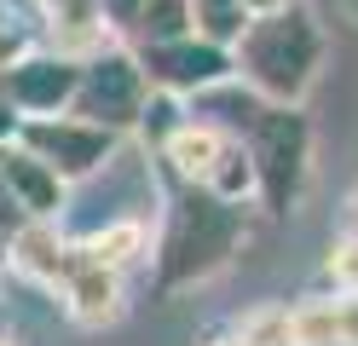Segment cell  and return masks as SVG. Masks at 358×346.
I'll return each mask as SVG.
<instances>
[{"label":"cell","mask_w":358,"mask_h":346,"mask_svg":"<svg viewBox=\"0 0 358 346\" xmlns=\"http://www.w3.org/2000/svg\"><path fill=\"white\" fill-rule=\"evenodd\" d=\"M191 23H196V35H203V41L237 46V35L249 29V12H243L237 0H191Z\"/></svg>","instance_id":"16"},{"label":"cell","mask_w":358,"mask_h":346,"mask_svg":"<svg viewBox=\"0 0 358 346\" xmlns=\"http://www.w3.org/2000/svg\"><path fill=\"white\" fill-rule=\"evenodd\" d=\"M17 150H29L41 168H52L64 185H76L87 173H99L110 156H116L122 138L104 133V127H87L76 115H29V122H17Z\"/></svg>","instance_id":"6"},{"label":"cell","mask_w":358,"mask_h":346,"mask_svg":"<svg viewBox=\"0 0 358 346\" xmlns=\"http://www.w3.org/2000/svg\"><path fill=\"white\" fill-rule=\"evenodd\" d=\"M347 231L358 237V191H352V202H347Z\"/></svg>","instance_id":"25"},{"label":"cell","mask_w":358,"mask_h":346,"mask_svg":"<svg viewBox=\"0 0 358 346\" xmlns=\"http://www.w3.org/2000/svg\"><path fill=\"white\" fill-rule=\"evenodd\" d=\"M237 340L249 346H283V306H260L237 323Z\"/></svg>","instance_id":"18"},{"label":"cell","mask_w":358,"mask_h":346,"mask_svg":"<svg viewBox=\"0 0 358 346\" xmlns=\"http://www.w3.org/2000/svg\"><path fill=\"white\" fill-rule=\"evenodd\" d=\"M249 17H272V12H283V6H295V0H237Z\"/></svg>","instance_id":"23"},{"label":"cell","mask_w":358,"mask_h":346,"mask_svg":"<svg viewBox=\"0 0 358 346\" xmlns=\"http://www.w3.org/2000/svg\"><path fill=\"white\" fill-rule=\"evenodd\" d=\"M81 248L93 254L104 271H116V277H122L133 260H139V254H150V237H145V225H139V219H116V225L93 231V237H87Z\"/></svg>","instance_id":"15"},{"label":"cell","mask_w":358,"mask_h":346,"mask_svg":"<svg viewBox=\"0 0 358 346\" xmlns=\"http://www.w3.org/2000/svg\"><path fill=\"white\" fill-rule=\"evenodd\" d=\"M64 300V312H70L81 329H104V323H116L127 312V300H122V277L116 271H104L93 254H87L81 243H70V254H64V277H58V289Z\"/></svg>","instance_id":"8"},{"label":"cell","mask_w":358,"mask_h":346,"mask_svg":"<svg viewBox=\"0 0 358 346\" xmlns=\"http://www.w3.org/2000/svg\"><path fill=\"white\" fill-rule=\"evenodd\" d=\"M352 12H358V0H352Z\"/></svg>","instance_id":"28"},{"label":"cell","mask_w":358,"mask_h":346,"mask_svg":"<svg viewBox=\"0 0 358 346\" xmlns=\"http://www.w3.org/2000/svg\"><path fill=\"white\" fill-rule=\"evenodd\" d=\"M64 254H70V237H64L58 225H47V219H24L6 237V266L24 271L29 283H41V289H58Z\"/></svg>","instance_id":"11"},{"label":"cell","mask_w":358,"mask_h":346,"mask_svg":"<svg viewBox=\"0 0 358 346\" xmlns=\"http://www.w3.org/2000/svg\"><path fill=\"white\" fill-rule=\"evenodd\" d=\"M133 64L150 92H168V99H196V92H220L231 87V46H214L203 35L185 41H162V46H127Z\"/></svg>","instance_id":"5"},{"label":"cell","mask_w":358,"mask_h":346,"mask_svg":"<svg viewBox=\"0 0 358 346\" xmlns=\"http://www.w3.org/2000/svg\"><path fill=\"white\" fill-rule=\"evenodd\" d=\"M0 173H6V191H12V202H17V214H24V219L58 225V214L70 208V185H64L52 168H41L29 150L6 145V150H0Z\"/></svg>","instance_id":"10"},{"label":"cell","mask_w":358,"mask_h":346,"mask_svg":"<svg viewBox=\"0 0 358 346\" xmlns=\"http://www.w3.org/2000/svg\"><path fill=\"white\" fill-rule=\"evenodd\" d=\"M329 277H335V289H352L358 294V237H352V231H341V243L329 248Z\"/></svg>","instance_id":"19"},{"label":"cell","mask_w":358,"mask_h":346,"mask_svg":"<svg viewBox=\"0 0 358 346\" xmlns=\"http://www.w3.org/2000/svg\"><path fill=\"white\" fill-rule=\"evenodd\" d=\"M150 99V87L139 75V64H133L127 46H99V52L81 58V75H76V99L64 115H76V122L87 127H104V133H133L139 127V110Z\"/></svg>","instance_id":"4"},{"label":"cell","mask_w":358,"mask_h":346,"mask_svg":"<svg viewBox=\"0 0 358 346\" xmlns=\"http://www.w3.org/2000/svg\"><path fill=\"white\" fill-rule=\"evenodd\" d=\"M93 6H99V17H104V29L110 35H127V23H133V12H139V0H93Z\"/></svg>","instance_id":"21"},{"label":"cell","mask_w":358,"mask_h":346,"mask_svg":"<svg viewBox=\"0 0 358 346\" xmlns=\"http://www.w3.org/2000/svg\"><path fill=\"white\" fill-rule=\"evenodd\" d=\"M237 127H226L243 150H249V168H255V202L260 214H295L301 196H306V179H312V122L289 104H249V115H231Z\"/></svg>","instance_id":"3"},{"label":"cell","mask_w":358,"mask_h":346,"mask_svg":"<svg viewBox=\"0 0 358 346\" xmlns=\"http://www.w3.org/2000/svg\"><path fill=\"white\" fill-rule=\"evenodd\" d=\"M24 52H35L29 29H24V23H6V17H0V69H12Z\"/></svg>","instance_id":"20"},{"label":"cell","mask_w":358,"mask_h":346,"mask_svg":"<svg viewBox=\"0 0 358 346\" xmlns=\"http://www.w3.org/2000/svg\"><path fill=\"white\" fill-rule=\"evenodd\" d=\"M203 191L220 196V202H237V208H249V202H255V168H249V150H243L231 133H226V145H220V156H214V168H208V179H203Z\"/></svg>","instance_id":"14"},{"label":"cell","mask_w":358,"mask_h":346,"mask_svg":"<svg viewBox=\"0 0 358 346\" xmlns=\"http://www.w3.org/2000/svg\"><path fill=\"white\" fill-rule=\"evenodd\" d=\"M179 122H185L179 99H168V92H150V99H145V110H139V127H133V133H145L150 145L162 150V145H168V133H173Z\"/></svg>","instance_id":"17"},{"label":"cell","mask_w":358,"mask_h":346,"mask_svg":"<svg viewBox=\"0 0 358 346\" xmlns=\"http://www.w3.org/2000/svg\"><path fill=\"white\" fill-rule=\"evenodd\" d=\"M243 243H249V208L220 202L203 185L168 179V219H162V237H156V254H150L156 260V277H150L156 294L214 283L243 254Z\"/></svg>","instance_id":"1"},{"label":"cell","mask_w":358,"mask_h":346,"mask_svg":"<svg viewBox=\"0 0 358 346\" xmlns=\"http://www.w3.org/2000/svg\"><path fill=\"white\" fill-rule=\"evenodd\" d=\"M0 346H17V340H12V335H0Z\"/></svg>","instance_id":"27"},{"label":"cell","mask_w":358,"mask_h":346,"mask_svg":"<svg viewBox=\"0 0 358 346\" xmlns=\"http://www.w3.org/2000/svg\"><path fill=\"white\" fill-rule=\"evenodd\" d=\"M6 150V145H0ZM24 225V214H17V202H12V191H6V173H0V237H12V231Z\"/></svg>","instance_id":"22"},{"label":"cell","mask_w":358,"mask_h":346,"mask_svg":"<svg viewBox=\"0 0 358 346\" xmlns=\"http://www.w3.org/2000/svg\"><path fill=\"white\" fill-rule=\"evenodd\" d=\"M329 41L318 29L312 6H283L272 17H249V29L231 46V81H243L260 104H289L301 110L306 92L318 87Z\"/></svg>","instance_id":"2"},{"label":"cell","mask_w":358,"mask_h":346,"mask_svg":"<svg viewBox=\"0 0 358 346\" xmlns=\"http://www.w3.org/2000/svg\"><path fill=\"white\" fill-rule=\"evenodd\" d=\"M220 145H226V127H220V122H196V115H185V122L168 133V145L156 150V161H162L168 179L203 185L208 168H214V156H220Z\"/></svg>","instance_id":"12"},{"label":"cell","mask_w":358,"mask_h":346,"mask_svg":"<svg viewBox=\"0 0 358 346\" xmlns=\"http://www.w3.org/2000/svg\"><path fill=\"white\" fill-rule=\"evenodd\" d=\"M12 138H17V110L0 99V145H12Z\"/></svg>","instance_id":"24"},{"label":"cell","mask_w":358,"mask_h":346,"mask_svg":"<svg viewBox=\"0 0 358 346\" xmlns=\"http://www.w3.org/2000/svg\"><path fill=\"white\" fill-rule=\"evenodd\" d=\"M133 46H162V41H185L196 35L191 23V0H139V12L127 23Z\"/></svg>","instance_id":"13"},{"label":"cell","mask_w":358,"mask_h":346,"mask_svg":"<svg viewBox=\"0 0 358 346\" xmlns=\"http://www.w3.org/2000/svg\"><path fill=\"white\" fill-rule=\"evenodd\" d=\"M283 346H358V294L335 289L283 306Z\"/></svg>","instance_id":"9"},{"label":"cell","mask_w":358,"mask_h":346,"mask_svg":"<svg viewBox=\"0 0 358 346\" xmlns=\"http://www.w3.org/2000/svg\"><path fill=\"white\" fill-rule=\"evenodd\" d=\"M76 75H81V58H64V52H24L12 69H0V99L17 110V122L29 115H64L76 99Z\"/></svg>","instance_id":"7"},{"label":"cell","mask_w":358,"mask_h":346,"mask_svg":"<svg viewBox=\"0 0 358 346\" xmlns=\"http://www.w3.org/2000/svg\"><path fill=\"white\" fill-rule=\"evenodd\" d=\"M214 346H249V340H237V335H226V340H214Z\"/></svg>","instance_id":"26"}]
</instances>
